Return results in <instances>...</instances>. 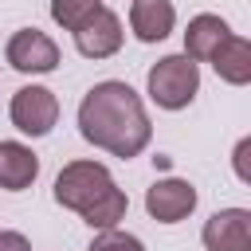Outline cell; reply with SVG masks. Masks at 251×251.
<instances>
[{"label": "cell", "mask_w": 251, "mask_h": 251, "mask_svg": "<svg viewBox=\"0 0 251 251\" xmlns=\"http://www.w3.org/2000/svg\"><path fill=\"white\" fill-rule=\"evenodd\" d=\"M78 133L94 149H106L110 157L129 161L149 145L153 126H149L141 94L122 78H106V82H94L82 94V102H78Z\"/></svg>", "instance_id": "6da1fadb"}, {"label": "cell", "mask_w": 251, "mask_h": 251, "mask_svg": "<svg viewBox=\"0 0 251 251\" xmlns=\"http://www.w3.org/2000/svg\"><path fill=\"white\" fill-rule=\"evenodd\" d=\"M145 90L149 98L161 106V110H184L196 90H200V67L180 51V55H165L149 67V78H145Z\"/></svg>", "instance_id": "7a4b0ae2"}, {"label": "cell", "mask_w": 251, "mask_h": 251, "mask_svg": "<svg viewBox=\"0 0 251 251\" xmlns=\"http://www.w3.org/2000/svg\"><path fill=\"white\" fill-rule=\"evenodd\" d=\"M110 188H114V176H110V169L102 161H67L59 169V176H55V204L82 216Z\"/></svg>", "instance_id": "3957f363"}, {"label": "cell", "mask_w": 251, "mask_h": 251, "mask_svg": "<svg viewBox=\"0 0 251 251\" xmlns=\"http://www.w3.org/2000/svg\"><path fill=\"white\" fill-rule=\"evenodd\" d=\"M8 118H12V126H16L20 133L43 137V133H51L55 122H59V98H55V90L35 86V82H31V86H20V90L12 94Z\"/></svg>", "instance_id": "277c9868"}, {"label": "cell", "mask_w": 251, "mask_h": 251, "mask_svg": "<svg viewBox=\"0 0 251 251\" xmlns=\"http://www.w3.org/2000/svg\"><path fill=\"white\" fill-rule=\"evenodd\" d=\"M4 59L12 63V71L20 75H51L59 67V43L39 31V27H20L8 47H4Z\"/></svg>", "instance_id": "5b68a950"}, {"label": "cell", "mask_w": 251, "mask_h": 251, "mask_svg": "<svg viewBox=\"0 0 251 251\" xmlns=\"http://www.w3.org/2000/svg\"><path fill=\"white\" fill-rule=\"evenodd\" d=\"M145 212L157 220V224H180L196 212V188L180 176H165V180H153L149 192H145Z\"/></svg>", "instance_id": "8992f818"}, {"label": "cell", "mask_w": 251, "mask_h": 251, "mask_svg": "<svg viewBox=\"0 0 251 251\" xmlns=\"http://www.w3.org/2000/svg\"><path fill=\"white\" fill-rule=\"evenodd\" d=\"M208 251H251V212L247 208H220L204 220L200 231Z\"/></svg>", "instance_id": "52a82bcc"}, {"label": "cell", "mask_w": 251, "mask_h": 251, "mask_svg": "<svg viewBox=\"0 0 251 251\" xmlns=\"http://www.w3.org/2000/svg\"><path fill=\"white\" fill-rule=\"evenodd\" d=\"M122 39H126L122 20H118V12H110V8H102L90 24H82V27L75 31V47H78V55H86V59H110V55H118Z\"/></svg>", "instance_id": "ba28073f"}, {"label": "cell", "mask_w": 251, "mask_h": 251, "mask_svg": "<svg viewBox=\"0 0 251 251\" xmlns=\"http://www.w3.org/2000/svg\"><path fill=\"white\" fill-rule=\"evenodd\" d=\"M227 35H231V27H227L224 16L200 12V16H192L188 27H184V55H188L192 63H208V59L216 55V47H220Z\"/></svg>", "instance_id": "9c48e42d"}, {"label": "cell", "mask_w": 251, "mask_h": 251, "mask_svg": "<svg viewBox=\"0 0 251 251\" xmlns=\"http://www.w3.org/2000/svg\"><path fill=\"white\" fill-rule=\"evenodd\" d=\"M176 24L173 0H133L129 4V31L141 43H161Z\"/></svg>", "instance_id": "30bf717a"}, {"label": "cell", "mask_w": 251, "mask_h": 251, "mask_svg": "<svg viewBox=\"0 0 251 251\" xmlns=\"http://www.w3.org/2000/svg\"><path fill=\"white\" fill-rule=\"evenodd\" d=\"M39 176V157L24 141H0V188L24 192Z\"/></svg>", "instance_id": "8fae6325"}, {"label": "cell", "mask_w": 251, "mask_h": 251, "mask_svg": "<svg viewBox=\"0 0 251 251\" xmlns=\"http://www.w3.org/2000/svg\"><path fill=\"white\" fill-rule=\"evenodd\" d=\"M208 63L216 67V75H220L227 86H247V82H251V43H247L243 35H227Z\"/></svg>", "instance_id": "7c38bea8"}, {"label": "cell", "mask_w": 251, "mask_h": 251, "mask_svg": "<svg viewBox=\"0 0 251 251\" xmlns=\"http://www.w3.org/2000/svg\"><path fill=\"white\" fill-rule=\"evenodd\" d=\"M126 208H129V200H126V192L114 184L102 200H94V204L82 212V220H86L94 231H110V227H118V224L126 220Z\"/></svg>", "instance_id": "4fadbf2b"}, {"label": "cell", "mask_w": 251, "mask_h": 251, "mask_svg": "<svg viewBox=\"0 0 251 251\" xmlns=\"http://www.w3.org/2000/svg\"><path fill=\"white\" fill-rule=\"evenodd\" d=\"M106 4L102 0H51V20L63 31H78L82 24H90Z\"/></svg>", "instance_id": "5bb4252c"}, {"label": "cell", "mask_w": 251, "mask_h": 251, "mask_svg": "<svg viewBox=\"0 0 251 251\" xmlns=\"http://www.w3.org/2000/svg\"><path fill=\"white\" fill-rule=\"evenodd\" d=\"M86 251H145V243L137 235L122 231V227H110V231H98Z\"/></svg>", "instance_id": "9a60e30c"}, {"label": "cell", "mask_w": 251, "mask_h": 251, "mask_svg": "<svg viewBox=\"0 0 251 251\" xmlns=\"http://www.w3.org/2000/svg\"><path fill=\"white\" fill-rule=\"evenodd\" d=\"M0 251H31V243L20 231H0Z\"/></svg>", "instance_id": "2e32d148"}, {"label": "cell", "mask_w": 251, "mask_h": 251, "mask_svg": "<svg viewBox=\"0 0 251 251\" xmlns=\"http://www.w3.org/2000/svg\"><path fill=\"white\" fill-rule=\"evenodd\" d=\"M247 149H251V141L243 137V141L235 145V176H239V180H251V176H247Z\"/></svg>", "instance_id": "e0dca14e"}]
</instances>
